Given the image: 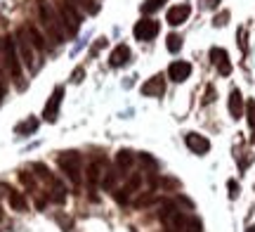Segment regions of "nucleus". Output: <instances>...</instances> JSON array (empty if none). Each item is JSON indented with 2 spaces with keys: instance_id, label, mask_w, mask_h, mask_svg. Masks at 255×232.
Masks as SVG:
<instances>
[{
  "instance_id": "27",
  "label": "nucleus",
  "mask_w": 255,
  "mask_h": 232,
  "mask_svg": "<svg viewBox=\"0 0 255 232\" xmlns=\"http://www.w3.org/2000/svg\"><path fill=\"white\" fill-rule=\"evenodd\" d=\"M83 76H85V69H76V71H73V83H81L83 81Z\"/></svg>"
},
{
  "instance_id": "7",
  "label": "nucleus",
  "mask_w": 255,
  "mask_h": 232,
  "mask_svg": "<svg viewBox=\"0 0 255 232\" xmlns=\"http://www.w3.org/2000/svg\"><path fill=\"white\" fill-rule=\"evenodd\" d=\"M62 95H64V88H62V85H57L55 93H52V97H50V100H47V104H45V112H43V116H45V121H50V123H55L57 116H59Z\"/></svg>"
},
{
  "instance_id": "32",
  "label": "nucleus",
  "mask_w": 255,
  "mask_h": 232,
  "mask_svg": "<svg viewBox=\"0 0 255 232\" xmlns=\"http://www.w3.org/2000/svg\"><path fill=\"white\" fill-rule=\"evenodd\" d=\"M246 232H255V225H251V228H248V230Z\"/></svg>"
},
{
  "instance_id": "23",
  "label": "nucleus",
  "mask_w": 255,
  "mask_h": 232,
  "mask_svg": "<svg viewBox=\"0 0 255 232\" xmlns=\"http://www.w3.org/2000/svg\"><path fill=\"white\" fill-rule=\"evenodd\" d=\"M246 114H248V126H251V130H253V138H255V100H248Z\"/></svg>"
},
{
  "instance_id": "18",
  "label": "nucleus",
  "mask_w": 255,
  "mask_h": 232,
  "mask_svg": "<svg viewBox=\"0 0 255 232\" xmlns=\"http://www.w3.org/2000/svg\"><path fill=\"white\" fill-rule=\"evenodd\" d=\"M132 161H135L132 152L130 149H121L119 154H116V171H128V168L132 166Z\"/></svg>"
},
{
  "instance_id": "6",
  "label": "nucleus",
  "mask_w": 255,
  "mask_h": 232,
  "mask_svg": "<svg viewBox=\"0 0 255 232\" xmlns=\"http://www.w3.org/2000/svg\"><path fill=\"white\" fill-rule=\"evenodd\" d=\"M158 36V21L156 19H139L135 24V38L137 40H151Z\"/></svg>"
},
{
  "instance_id": "15",
  "label": "nucleus",
  "mask_w": 255,
  "mask_h": 232,
  "mask_svg": "<svg viewBox=\"0 0 255 232\" xmlns=\"http://www.w3.org/2000/svg\"><path fill=\"white\" fill-rule=\"evenodd\" d=\"M229 114H232V119H241L244 116V97H241L237 88L229 93Z\"/></svg>"
},
{
  "instance_id": "8",
  "label": "nucleus",
  "mask_w": 255,
  "mask_h": 232,
  "mask_svg": "<svg viewBox=\"0 0 255 232\" xmlns=\"http://www.w3.org/2000/svg\"><path fill=\"white\" fill-rule=\"evenodd\" d=\"M210 62L218 66V71L222 76H229L232 74V64H229V55L222 50V47H213L210 50Z\"/></svg>"
},
{
  "instance_id": "26",
  "label": "nucleus",
  "mask_w": 255,
  "mask_h": 232,
  "mask_svg": "<svg viewBox=\"0 0 255 232\" xmlns=\"http://www.w3.org/2000/svg\"><path fill=\"white\" fill-rule=\"evenodd\" d=\"M227 19H229V12L218 14V17H215V26H225V24H227Z\"/></svg>"
},
{
  "instance_id": "2",
  "label": "nucleus",
  "mask_w": 255,
  "mask_h": 232,
  "mask_svg": "<svg viewBox=\"0 0 255 232\" xmlns=\"http://www.w3.org/2000/svg\"><path fill=\"white\" fill-rule=\"evenodd\" d=\"M38 19H40V24L45 26L47 36L52 38L57 45H62L64 36H66V28H64V24H62L59 12L50 7V2H47V0H38Z\"/></svg>"
},
{
  "instance_id": "3",
  "label": "nucleus",
  "mask_w": 255,
  "mask_h": 232,
  "mask_svg": "<svg viewBox=\"0 0 255 232\" xmlns=\"http://www.w3.org/2000/svg\"><path fill=\"white\" fill-rule=\"evenodd\" d=\"M57 12H59V17H62V24H64V28H66V33L76 36V33H78V28H81V21H83L78 7L73 5L71 0H64Z\"/></svg>"
},
{
  "instance_id": "16",
  "label": "nucleus",
  "mask_w": 255,
  "mask_h": 232,
  "mask_svg": "<svg viewBox=\"0 0 255 232\" xmlns=\"http://www.w3.org/2000/svg\"><path fill=\"white\" fill-rule=\"evenodd\" d=\"M26 31H28V38H31V43H33V47H36V50H40V52H45V50H47L45 36H43V33H40V31H38V28L33 26V24H28Z\"/></svg>"
},
{
  "instance_id": "10",
  "label": "nucleus",
  "mask_w": 255,
  "mask_h": 232,
  "mask_svg": "<svg viewBox=\"0 0 255 232\" xmlns=\"http://www.w3.org/2000/svg\"><path fill=\"white\" fill-rule=\"evenodd\" d=\"M184 142H187V147H189L194 154H206L210 149L208 138H203L199 133H187V135H184Z\"/></svg>"
},
{
  "instance_id": "29",
  "label": "nucleus",
  "mask_w": 255,
  "mask_h": 232,
  "mask_svg": "<svg viewBox=\"0 0 255 232\" xmlns=\"http://www.w3.org/2000/svg\"><path fill=\"white\" fill-rule=\"evenodd\" d=\"M5 97V78H2V71H0V102Z\"/></svg>"
},
{
  "instance_id": "4",
  "label": "nucleus",
  "mask_w": 255,
  "mask_h": 232,
  "mask_svg": "<svg viewBox=\"0 0 255 232\" xmlns=\"http://www.w3.org/2000/svg\"><path fill=\"white\" fill-rule=\"evenodd\" d=\"M59 168L73 185L81 183V154L78 152H62L59 154Z\"/></svg>"
},
{
  "instance_id": "33",
  "label": "nucleus",
  "mask_w": 255,
  "mask_h": 232,
  "mask_svg": "<svg viewBox=\"0 0 255 232\" xmlns=\"http://www.w3.org/2000/svg\"><path fill=\"white\" fill-rule=\"evenodd\" d=\"M0 221H2V209H0Z\"/></svg>"
},
{
  "instance_id": "17",
  "label": "nucleus",
  "mask_w": 255,
  "mask_h": 232,
  "mask_svg": "<svg viewBox=\"0 0 255 232\" xmlns=\"http://www.w3.org/2000/svg\"><path fill=\"white\" fill-rule=\"evenodd\" d=\"M50 183H52V187H50V199L57 202V204H62L64 199H66V187H64L57 178H50Z\"/></svg>"
},
{
  "instance_id": "22",
  "label": "nucleus",
  "mask_w": 255,
  "mask_h": 232,
  "mask_svg": "<svg viewBox=\"0 0 255 232\" xmlns=\"http://www.w3.org/2000/svg\"><path fill=\"white\" fill-rule=\"evenodd\" d=\"M165 40H168L165 45H168V50H170V52H180V47H182V38L177 36V33H170Z\"/></svg>"
},
{
  "instance_id": "14",
  "label": "nucleus",
  "mask_w": 255,
  "mask_h": 232,
  "mask_svg": "<svg viewBox=\"0 0 255 232\" xmlns=\"http://www.w3.org/2000/svg\"><path fill=\"white\" fill-rule=\"evenodd\" d=\"M104 168H107L104 159H97V161H92L90 166H88V185H90V187H97V185H100L102 176H104Z\"/></svg>"
},
{
  "instance_id": "13",
  "label": "nucleus",
  "mask_w": 255,
  "mask_h": 232,
  "mask_svg": "<svg viewBox=\"0 0 255 232\" xmlns=\"http://www.w3.org/2000/svg\"><path fill=\"white\" fill-rule=\"evenodd\" d=\"M130 57H132L130 47L128 45H116L114 50H111V55H109V64L111 66H123V64L130 62Z\"/></svg>"
},
{
  "instance_id": "20",
  "label": "nucleus",
  "mask_w": 255,
  "mask_h": 232,
  "mask_svg": "<svg viewBox=\"0 0 255 232\" xmlns=\"http://www.w3.org/2000/svg\"><path fill=\"white\" fill-rule=\"evenodd\" d=\"M9 206H12L14 211H26V209H28L26 199L19 195V192H14V190H9Z\"/></svg>"
},
{
  "instance_id": "12",
  "label": "nucleus",
  "mask_w": 255,
  "mask_h": 232,
  "mask_svg": "<svg viewBox=\"0 0 255 232\" xmlns=\"http://www.w3.org/2000/svg\"><path fill=\"white\" fill-rule=\"evenodd\" d=\"M165 93V78L163 76H151L144 85H142V95L146 97H161Z\"/></svg>"
},
{
  "instance_id": "24",
  "label": "nucleus",
  "mask_w": 255,
  "mask_h": 232,
  "mask_svg": "<svg viewBox=\"0 0 255 232\" xmlns=\"http://www.w3.org/2000/svg\"><path fill=\"white\" fill-rule=\"evenodd\" d=\"M165 0H146L144 5H142V12H146V14H151V12H156V9L163 7Z\"/></svg>"
},
{
  "instance_id": "21",
  "label": "nucleus",
  "mask_w": 255,
  "mask_h": 232,
  "mask_svg": "<svg viewBox=\"0 0 255 232\" xmlns=\"http://www.w3.org/2000/svg\"><path fill=\"white\" fill-rule=\"evenodd\" d=\"M73 5H78L83 7L85 12H90V14H97L100 12V5H97V0H71Z\"/></svg>"
},
{
  "instance_id": "9",
  "label": "nucleus",
  "mask_w": 255,
  "mask_h": 232,
  "mask_svg": "<svg viewBox=\"0 0 255 232\" xmlns=\"http://www.w3.org/2000/svg\"><path fill=\"white\" fill-rule=\"evenodd\" d=\"M189 14H191L189 5H173V7L168 9L165 19H168V24H170V26H180V24H184V21L189 19Z\"/></svg>"
},
{
  "instance_id": "31",
  "label": "nucleus",
  "mask_w": 255,
  "mask_h": 232,
  "mask_svg": "<svg viewBox=\"0 0 255 232\" xmlns=\"http://www.w3.org/2000/svg\"><path fill=\"white\" fill-rule=\"evenodd\" d=\"M213 100H215V90L208 88V93H206V102H213Z\"/></svg>"
},
{
  "instance_id": "1",
  "label": "nucleus",
  "mask_w": 255,
  "mask_h": 232,
  "mask_svg": "<svg viewBox=\"0 0 255 232\" xmlns=\"http://www.w3.org/2000/svg\"><path fill=\"white\" fill-rule=\"evenodd\" d=\"M0 59H2V64L7 69V74L12 76V81L17 83L19 90H24L26 83H24V74H21V57H19V50H17V40L14 38H2L0 40Z\"/></svg>"
},
{
  "instance_id": "25",
  "label": "nucleus",
  "mask_w": 255,
  "mask_h": 232,
  "mask_svg": "<svg viewBox=\"0 0 255 232\" xmlns=\"http://www.w3.org/2000/svg\"><path fill=\"white\" fill-rule=\"evenodd\" d=\"M227 190H229V197H232V199H237V197H239V183H237V180H229Z\"/></svg>"
},
{
  "instance_id": "19",
  "label": "nucleus",
  "mask_w": 255,
  "mask_h": 232,
  "mask_svg": "<svg viewBox=\"0 0 255 232\" xmlns=\"http://www.w3.org/2000/svg\"><path fill=\"white\" fill-rule=\"evenodd\" d=\"M36 128H38V119H26L24 123H19L17 128H14V133L17 135H31V133H36Z\"/></svg>"
},
{
  "instance_id": "11",
  "label": "nucleus",
  "mask_w": 255,
  "mask_h": 232,
  "mask_svg": "<svg viewBox=\"0 0 255 232\" xmlns=\"http://www.w3.org/2000/svg\"><path fill=\"white\" fill-rule=\"evenodd\" d=\"M191 74V64L189 62H173V64L168 66V78L175 81V83H182L187 81Z\"/></svg>"
},
{
  "instance_id": "28",
  "label": "nucleus",
  "mask_w": 255,
  "mask_h": 232,
  "mask_svg": "<svg viewBox=\"0 0 255 232\" xmlns=\"http://www.w3.org/2000/svg\"><path fill=\"white\" fill-rule=\"evenodd\" d=\"M222 2V0H203V7H208V9H215Z\"/></svg>"
},
{
  "instance_id": "30",
  "label": "nucleus",
  "mask_w": 255,
  "mask_h": 232,
  "mask_svg": "<svg viewBox=\"0 0 255 232\" xmlns=\"http://www.w3.org/2000/svg\"><path fill=\"white\" fill-rule=\"evenodd\" d=\"M104 43H107V40H104V38H100V40H97V45H95V50H92V55H97L102 47H104Z\"/></svg>"
},
{
  "instance_id": "5",
  "label": "nucleus",
  "mask_w": 255,
  "mask_h": 232,
  "mask_svg": "<svg viewBox=\"0 0 255 232\" xmlns=\"http://www.w3.org/2000/svg\"><path fill=\"white\" fill-rule=\"evenodd\" d=\"M14 40H17V50H19L21 62H24L28 69H33V66H36V47H33L31 38H28L26 26L17 28V36H14Z\"/></svg>"
}]
</instances>
